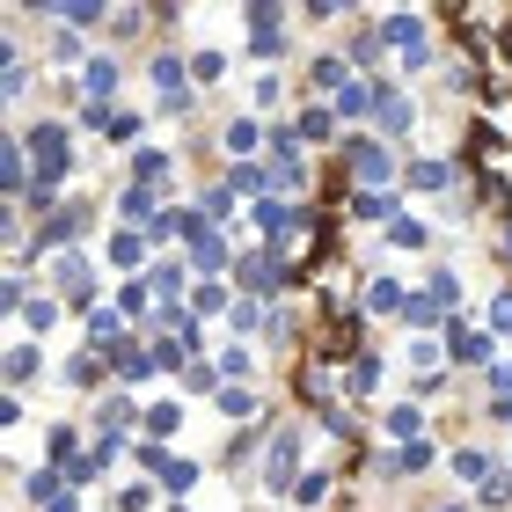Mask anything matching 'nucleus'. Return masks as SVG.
Returning <instances> with one entry per match:
<instances>
[{"instance_id": "obj_1", "label": "nucleus", "mask_w": 512, "mask_h": 512, "mask_svg": "<svg viewBox=\"0 0 512 512\" xmlns=\"http://www.w3.org/2000/svg\"><path fill=\"white\" fill-rule=\"evenodd\" d=\"M344 169H352L359 183H388V176H395V169H388V147H381V139H366V132L344 139Z\"/></svg>"}, {"instance_id": "obj_2", "label": "nucleus", "mask_w": 512, "mask_h": 512, "mask_svg": "<svg viewBox=\"0 0 512 512\" xmlns=\"http://www.w3.org/2000/svg\"><path fill=\"white\" fill-rule=\"evenodd\" d=\"M139 461H147V469L169 483V498H183L198 483V461H183V454H161V447H139Z\"/></svg>"}, {"instance_id": "obj_3", "label": "nucleus", "mask_w": 512, "mask_h": 512, "mask_svg": "<svg viewBox=\"0 0 512 512\" xmlns=\"http://www.w3.org/2000/svg\"><path fill=\"white\" fill-rule=\"evenodd\" d=\"M30 154L44 161V176H52V183L74 169V154H66V132H59V125H37V132H30Z\"/></svg>"}, {"instance_id": "obj_4", "label": "nucleus", "mask_w": 512, "mask_h": 512, "mask_svg": "<svg viewBox=\"0 0 512 512\" xmlns=\"http://www.w3.org/2000/svg\"><path fill=\"white\" fill-rule=\"evenodd\" d=\"M293 469H300V432H278V439H271V469H264V476H271V491H286Z\"/></svg>"}, {"instance_id": "obj_5", "label": "nucleus", "mask_w": 512, "mask_h": 512, "mask_svg": "<svg viewBox=\"0 0 512 512\" xmlns=\"http://www.w3.org/2000/svg\"><path fill=\"white\" fill-rule=\"evenodd\" d=\"M447 352H454L461 366H483V359H491V337H483V330H461V322H454V330H447Z\"/></svg>"}, {"instance_id": "obj_6", "label": "nucleus", "mask_w": 512, "mask_h": 512, "mask_svg": "<svg viewBox=\"0 0 512 512\" xmlns=\"http://www.w3.org/2000/svg\"><path fill=\"white\" fill-rule=\"evenodd\" d=\"M381 469H388V476H425V469H432V447H425V439H410V447H395Z\"/></svg>"}, {"instance_id": "obj_7", "label": "nucleus", "mask_w": 512, "mask_h": 512, "mask_svg": "<svg viewBox=\"0 0 512 512\" xmlns=\"http://www.w3.org/2000/svg\"><path fill=\"white\" fill-rule=\"evenodd\" d=\"M410 183H417V191H447V183H454V169H447L439 154H425V161H410Z\"/></svg>"}, {"instance_id": "obj_8", "label": "nucleus", "mask_w": 512, "mask_h": 512, "mask_svg": "<svg viewBox=\"0 0 512 512\" xmlns=\"http://www.w3.org/2000/svg\"><path fill=\"white\" fill-rule=\"evenodd\" d=\"M374 103H381V96H374V88H366V81H344L330 110H344V118H366V110H374Z\"/></svg>"}, {"instance_id": "obj_9", "label": "nucleus", "mask_w": 512, "mask_h": 512, "mask_svg": "<svg viewBox=\"0 0 512 512\" xmlns=\"http://www.w3.org/2000/svg\"><path fill=\"white\" fill-rule=\"evenodd\" d=\"M381 125H388V132H410V125H417V103H410V96H388V88H381Z\"/></svg>"}, {"instance_id": "obj_10", "label": "nucleus", "mask_w": 512, "mask_h": 512, "mask_svg": "<svg viewBox=\"0 0 512 512\" xmlns=\"http://www.w3.org/2000/svg\"><path fill=\"white\" fill-rule=\"evenodd\" d=\"M169 169H176V161H169V154H161V147H147V154H132V176H139V183H147V191H154V183H161V176H169Z\"/></svg>"}, {"instance_id": "obj_11", "label": "nucleus", "mask_w": 512, "mask_h": 512, "mask_svg": "<svg viewBox=\"0 0 512 512\" xmlns=\"http://www.w3.org/2000/svg\"><path fill=\"white\" fill-rule=\"evenodd\" d=\"M388 242H395V249H425L432 235H425V220H410V213H395V220H388Z\"/></svg>"}, {"instance_id": "obj_12", "label": "nucleus", "mask_w": 512, "mask_h": 512, "mask_svg": "<svg viewBox=\"0 0 512 512\" xmlns=\"http://www.w3.org/2000/svg\"><path fill=\"white\" fill-rule=\"evenodd\" d=\"M388 432H395V439L410 447V439L425 432V410H417V403H395V410H388Z\"/></svg>"}, {"instance_id": "obj_13", "label": "nucleus", "mask_w": 512, "mask_h": 512, "mask_svg": "<svg viewBox=\"0 0 512 512\" xmlns=\"http://www.w3.org/2000/svg\"><path fill=\"white\" fill-rule=\"evenodd\" d=\"M454 476H461V483H491L498 469H491V454H476V447H461V454H454Z\"/></svg>"}, {"instance_id": "obj_14", "label": "nucleus", "mask_w": 512, "mask_h": 512, "mask_svg": "<svg viewBox=\"0 0 512 512\" xmlns=\"http://www.w3.org/2000/svg\"><path fill=\"white\" fill-rule=\"evenodd\" d=\"M366 286H374V293H366V308H381V315H395V308H403V286H395V278H366Z\"/></svg>"}, {"instance_id": "obj_15", "label": "nucleus", "mask_w": 512, "mask_h": 512, "mask_svg": "<svg viewBox=\"0 0 512 512\" xmlns=\"http://www.w3.org/2000/svg\"><path fill=\"white\" fill-rule=\"evenodd\" d=\"M374 381H381V359H374V352H359V359H352V374H344V388H352V395H366Z\"/></svg>"}, {"instance_id": "obj_16", "label": "nucleus", "mask_w": 512, "mask_h": 512, "mask_svg": "<svg viewBox=\"0 0 512 512\" xmlns=\"http://www.w3.org/2000/svg\"><path fill=\"white\" fill-rule=\"evenodd\" d=\"M256 410H264V403H256L249 388H220V417H256Z\"/></svg>"}, {"instance_id": "obj_17", "label": "nucleus", "mask_w": 512, "mask_h": 512, "mask_svg": "<svg viewBox=\"0 0 512 512\" xmlns=\"http://www.w3.org/2000/svg\"><path fill=\"white\" fill-rule=\"evenodd\" d=\"M425 293H432V308H454V300H461V278H454V271H432Z\"/></svg>"}, {"instance_id": "obj_18", "label": "nucleus", "mask_w": 512, "mask_h": 512, "mask_svg": "<svg viewBox=\"0 0 512 512\" xmlns=\"http://www.w3.org/2000/svg\"><path fill=\"white\" fill-rule=\"evenodd\" d=\"M88 88L110 96V88H118V59H88Z\"/></svg>"}, {"instance_id": "obj_19", "label": "nucleus", "mask_w": 512, "mask_h": 512, "mask_svg": "<svg viewBox=\"0 0 512 512\" xmlns=\"http://www.w3.org/2000/svg\"><path fill=\"white\" fill-rule=\"evenodd\" d=\"M37 374V344H15L8 352V381H30Z\"/></svg>"}, {"instance_id": "obj_20", "label": "nucleus", "mask_w": 512, "mask_h": 512, "mask_svg": "<svg viewBox=\"0 0 512 512\" xmlns=\"http://www.w3.org/2000/svg\"><path fill=\"white\" fill-rule=\"evenodd\" d=\"M403 322H417V330H425V322H439V308H432V293H410V300H403Z\"/></svg>"}, {"instance_id": "obj_21", "label": "nucleus", "mask_w": 512, "mask_h": 512, "mask_svg": "<svg viewBox=\"0 0 512 512\" xmlns=\"http://www.w3.org/2000/svg\"><path fill=\"white\" fill-rule=\"evenodd\" d=\"M191 256H198L205 271H220V264H227V242H213V235H198V242H191Z\"/></svg>"}, {"instance_id": "obj_22", "label": "nucleus", "mask_w": 512, "mask_h": 512, "mask_svg": "<svg viewBox=\"0 0 512 512\" xmlns=\"http://www.w3.org/2000/svg\"><path fill=\"white\" fill-rule=\"evenodd\" d=\"M176 425H183V410H176V403H154V410H147V432H154V439H161V432H176Z\"/></svg>"}, {"instance_id": "obj_23", "label": "nucleus", "mask_w": 512, "mask_h": 512, "mask_svg": "<svg viewBox=\"0 0 512 512\" xmlns=\"http://www.w3.org/2000/svg\"><path fill=\"white\" fill-rule=\"evenodd\" d=\"M96 15H103V8H88V0H66V8H59V22H66V30H88Z\"/></svg>"}, {"instance_id": "obj_24", "label": "nucleus", "mask_w": 512, "mask_h": 512, "mask_svg": "<svg viewBox=\"0 0 512 512\" xmlns=\"http://www.w3.org/2000/svg\"><path fill=\"white\" fill-rule=\"evenodd\" d=\"M118 205H125V213H132V220H147V213H154V191H147V183H132V191H125Z\"/></svg>"}, {"instance_id": "obj_25", "label": "nucleus", "mask_w": 512, "mask_h": 512, "mask_svg": "<svg viewBox=\"0 0 512 512\" xmlns=\"http://www.w3.org/2000/svg\"><path fill=\"white\" fill-rule=\"evenodd\" d=\"M147 286H154V293H161V300H169V293H183V264H161V271H154V278H147Z\"/></svg>"}, {"instance_id": "obj_26", "label": "nucleus", "mask_w": 512, "mask_h": 512, "mask_svg": "<svg viewBox=\"0 0 512 512\" xmlns=\"http://www.w3.org/2000/svg\"><path fill=\"white\" fill-rule=\"evenodd\" d=\"M315 88H344V59L322 52V59H315Z\"/></svg>"}, {"instance_id": "obj_27", "label": "nucleus", "mask_w": 512, "mask_h": 512, "mask_svg": "<svg viewBox=\"0 0 512 512\" xmlns=\"http://www.w3.org/2000/svg\"><path fill=\"white\" fill-rule=\"evenodd\" d=\"M52 59H59V66H74V59H81V37H74V30H59V37H52Z\"/></svg>"}, {"instance_id": "obj_28", "label": "nucleus", "mask_w": 512, "mask_h": 512, "mask_svg": "<svg viewBox=\"0 0 512 512\" xmlns=\"http://www.w3.org/2000/svg\"><path fill=\"white\" fill-rule=\"evenodd\" d=\"M22 315H30V330H52V322H59V308H52V300H30Z\"/></svg>"}, {"instance_id": "obj_29", "label": "nucleus", "mask_w": 512, "mask_h": 512, "mask_svg": "<svg viewBox=\"0 0 512 512\" xmlns=\"http://www.w3.org/2000/svg\"><path fill=\"white\" fill-rule=\"evenodd\" d=\"M330 498V476H300V505H322Z\"/></svg>"}, {"instance_id": "obj_30", "label": "nucleus", "mask_w": 512, "mask_h": 512, "mask_svg": "<svg viewBox=\"0 0 512 512\" xmlns=\"http://www.w3.org/2000/svg\"><path fill=\"white\" fill-rule=\"evenodd\" d=\"M300 139H330V110H308V118H300Z\"/></svg>"}, {"instance_id": "obj_31", "label": "nucleus", "mask_w": 512, "mask_h": 512, "mask_svg": "<svg viewBox=\"0 0 512 512\" xmlns=\"http://www.w3.org/2000/svg\"><path fill=\"white\" fill-rule=\"evenodd\" d=\"M220 66H227L220 52H198V59H191V74H198V81H220Z\"/></svg>"}, {"instance_id": "obj_32", "label": "nucleus", "mask_w": 512, "mask_h": 512, "mask_svg": "<svg viewBox=\"0 0 512 512\" xmlns=\"http://www.w3.org/2000/svg\"><path fill=\"white\" fill-rule=\"evenodd\" d=\"M110 264H139V242L132 235H110Z\"/></svg>"}, {"instance_id": "obj_33", "label": "nucleus", "mask_w": 512, "mask_h": 512, "mask_svg": "<svg viewBox=\"0 0 512 512\" xmlns=\"http://www.w3.org/2000/svg\"><path fill=\"white\" fill-rule=\"evenodd\" d=\"M483 505H512V476H491V483H483Z\"/></svg>"}, {"instance_id": "obj_34", "label": "nucleus", "mask_w": 512, "mask_h": 512, "mask_svg": "<svg viewBox=\"0 0 512 512\" xmlns=\"http://www.w3.org/2000/svg\"><path fill=\"white\" fill-rule=\"evenodd\" d=\"M491 322H498V330H512V293H498V308H491Z\"/></svg>"}, {"instance_id": "obj_35", "label": "nucleus", "mask_w": 512, "mask_h": 512, "mask_svg": "<svg viewBox=\"0 0 512 512\" xmlns=\"http://www.w3.org/2000/svg\"><path fill=\"white\" fill-rule=\"evenodd\" d=\"M491 410H498V425H512V395H505V403H491Z\"/></svg>"}, {"instance_id": "obj_36", "label": "nucleus", "mask_w": 512, "mask_h": 512, "mask_svg": "<svg viewBox=\"0 0 512 512\" xmlns=\"http://www.w3.org/2000/svg\"><path fill=\"white\" fill-rule=\"evenodd\" d=\"M44 512H81V505H74V498H59V505H44Z\"/></svg>"}, {"instance_id": "obj_37", "label": "nucleus", "mask_w": 512, "mask_h": 512, "mask_svg": "<svg viewBox=\"0 0 512 512\" xmlns=\"http://www.w3.org/2000/svg\"><path fill=\"white\" fill-rule=\"evenodd\" d=\"M439 512H469V505H439Z\"/></svg>"}, {"instance_id": "obj_38", "label": "nucleus", "mask_w": 512, "mask_h": 512, "mask_svg": "<svg viewBox=\"0 0 512 512\" xmlns=\"http://www.w3.org/2000/svg\"><path fill=\"white\" fill-rule=\"evenodd\" d=\"M505 256H512V227H505Z\"/></svg>"}]
</instances>
